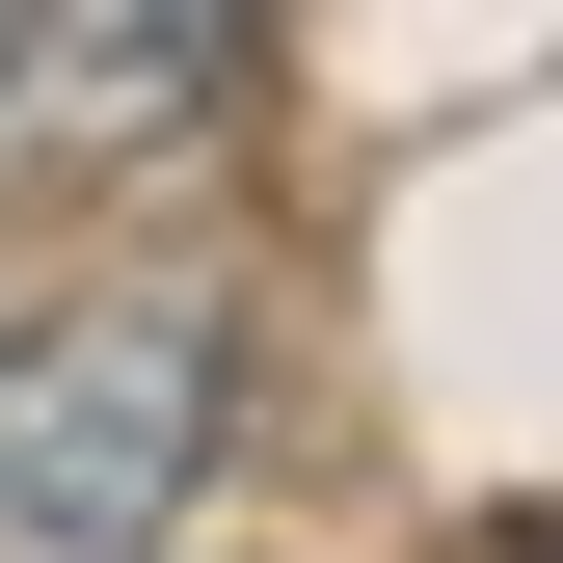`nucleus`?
I'll list each match as a JSON object with an SVG mask.
<instances>
[{"label": "nucleus", "mask_w": 563, "mask_h": 563, "mask_svg": "<svg viewBox=\"0 0 563 563\" xmlns=\"http://www.w3.org/2000/svg\"><path fill=\"white\" fill-rule=\"evenodd\" d=\"M216 483V322L108 296L0 349V563H162V510Z\"/></svg>", "instance_id": "obj_1"}, {"label": "nucleus", "mask_w": 563, "mask_h": 563, "mask_svg": "<svg viewBox=\"0 0 563 563\" xmlns=\"http://www.w3.org/2000/svg\"><path fill=\"white\" fill-rule=\"evenodd\" d=\"M242 81V0H0V162H162Z\"/></svg>", "instance_id": "obj_2"}, {"label": "nucleus", "mask_w": 563, "mask_h": 563, "mask_svg": "<svg viewBox=\"0 0 563 563\" xmlns=\"http://www.w3.org/2000/svg\"><path fill=\"white\" fill-rule=\"evenodd\" d=\"M510 563H563V510H537V537H510Z\"/></svg>", "instance_id": "obj_3"}]
</instances>
